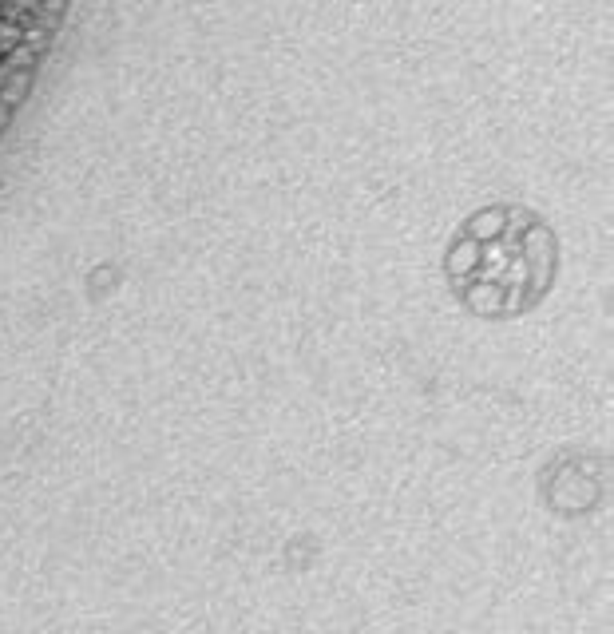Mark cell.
I'll use <instances>...</instances> for the list:
<instances>
[{
	"label": "cell",
	"mask_w": 614,
	"mask_h": 634,
	"mask_svg": "<svg viewBox=\"0 0 614 634\" xmlns=\"http://www.w3.org/2000/svg\"><path fill=\"white\" fill-rule=\"evenodd\" d=\"M16 36H20V32H16L12 24H0V52H4V48H8V44H12Z\"/></svg>",
	"instance_id": "6da1fadb"
}]
</instances>
